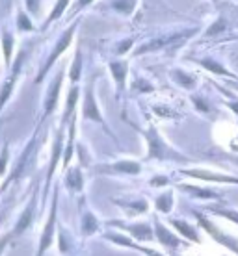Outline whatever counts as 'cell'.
Instances as JSON below:
<instances>
[{
    "label": "cell",
    "mask_w": 238,
    "mask_h": 256,
    "mask_svg": "<svg viewBox=\"0 0 238 256\" xmlns=\"http://www.w3.org/2000/svg\"><path fill=\"white\" fill-rule=\"evenodd\" d=\"M214 2H216V0H214Z\"/></svg>",
    "instance_id": "obj_39"
},
{
    "label": "cell",
    "mask_w": 238,
    "mask_h": 256,
    "mask_svg": "<svg viewBox=\"0 0 238 256\" xmlns=\"http://www.w3.org/2000/svg\"><path fill=\"white\" fill-rule=\"evenodd\" d=\"M69 80L77 86L82 80V48L80 46H77V52H75V60H73L71 69H69Z\"/></svg>",
    "instance_id": "obj_23"
},
{
    "label": "cell",
    "mask_w": 238,
    "mask_h": 256,
    "mask_svg": "<svg viewBox=\"0 0 238 256\" xmlns=\"http://www.w3.org/2000/svg\"><path fill=\"white\" fill-rule=\"evenodd\" d=\"M82 119H86V121H95L99 122L101 126L104 128V132L108 136H112L114 140H116V136L112 134L108 130V124H106V121L103 119V116H101V108L97 106V100H95V91H93V78H91L90 82H88V86H86V90H84V104H82ZM117 141V140H116Z\"/></svg>",
    "instance_id": "obj_3"
},
{
    "label": "cell",
    "mask_w": 238,
    "mask_h": 256,
    "mask_svg": "<svg viewBox=\"0 0 238 256\" xmlns=\"http://www.w3.org/2000/svg\"><path fill=\"white\" fill-rule=\"evenodd\" d=\"M179 173L186 174V176H192V178L208 180V182H219V184H238L236 176L214 173V171H206V169H180Z\"/></svg>",
    "instance_id": "obj_12"
},
{
    "label": "cell",
    "mask_w": 238,
    "mask_h": 256,
    "mask_svg": "<svg viewBox=\"0 0 238 256\" xmlns=\"http://www.w3.org/2000/svg\"><path fill=\"white\" fill-rule=\"evenodd\" d=\"M179 188L182 192H188L193 197H201V198H219L218 192H208V190H199L197 186H192V184H179Z\"/></svg>",
    "instance_id": "obj_28"
},
{
    "label": "cell",
    "mask_w": 238,
    "mask_h": 256,
    "mask_svg": "<svg viewBox=\"0 0 238 256\" xmlns=\"http://www.w3.org/2000/svg\"><path fill=\"white\" fill-rule=\"evenodd\" d=\"M64 132H65V128L60 126L58 134H56V140H54V145H52L51 166H49V173H47V182H45V195H47V192H49V188H51V180H52V174H54V169L58 166L60 154L64 150Z\"/></svg>",
    "instance_id": "obj_13"
},
{
    "label": "cell",
    "mask_w": 238,
    "mask_h": 256,
    "mask_svg": "<svg viewBox=\"0 0 238 256\" xmlns=\"http://www.w3.org/2000/svg\"><path fill=\"white\" fill-rule=\"evenodd\" d=\"M91 2H93V0H77V2H75V6L71 8V15H69V17L77 15V13L80 12V10H84L86 6H90Z\"/></svg>",
    "instance_id": "obj_34"
},
{
    "label": "cell",
    "mask_w": 238,
    "mask_h": 256,
    "mask_svg": "<svg viewBox=\"0 0 238 256\" xmlns=\"http://www.w3.org/2000/svg\"><path fill=\"white\" fill-rule=\"evenodd\" d=\"M208 210L216 214V216H221V218L229 219V221H234L238 224V212L229 210V208H216V206H208Z\"/></svg>",
    "instance_id": "obj_32"
},
{
    "label": "cell",
    "mask_w": 238,
    "mask_h": 256,
    "mask_svg": "<svg viewBox=\"0 0 238 256\" xmlns=\"http://www.w3.org/2000/svg\"><path fill=\"white\" fill-rule=\"evenodd\" d=\"M58 190L54 192V200H52V208L51 214H49V219H47L45 226H43V232H41V238H39V244H38V252L36 256H45L47 250L52 247V242H54V234H56V228H58Z\"/></svg>",
    "instance_id": "obj_5"
},
{
    "label": "cell",
    "mask_w": 238,
    "mask_h": 256,
    "mask_svg": "<svg viewBox=\"0 0 238 256\" xmlns=\"http://www.w3.org/2000/svg\"><path fill=\"white\" fill-rule=\"evenodd\" d=\"M108 69L112 72V76L116 80L117 95H121L125 90V82H127V72H129V64L125 60H114L108 64Z\"/></svg>",
    "instance_id": "obj_15"
},
{
    "label": "cell",
    "mask_w": 238,
    "mask_h": 256,
    "mask_svg": "<svg viewBox=\"0 0 238 256\" xmlns=\"http://www.w3.org/2000/svg\"><path fill=\"white\" fill-rule=\"evenodd\" d=\"M155 208L164 212V214H169L171 208H173V192H171V190H166L164 193H160V195L155 198Z\"/></svg>",
    "instance_id": "obj_26"
},
{
    "label": "cell",
    "mask_w": 238,
    "mask_h": 256,
    "mask_svg": "<svg viewBox=\"0 0 238 256\" xmlns=\"http://www.w3.org/2000/svg\"><path fill=\"white\" fill-rule=\"evenodd\" d=\"M95 171L99 174H140L142 173V164L134 160H119L114 164H101L95 166Z\"/></svg>",
    "instance_id": "obj_7"
},
{
    "label": "cell",
    "mask_w": 238,
    "mask_h": 256,
    "mask_svg": "<svg viewBox=\"0 0 238 256\" xmlns=\"http://www.w3.org/2000/svg\"><path fill=\"white\" fill-rule=\"evenodd\" d=\"M8 154H10V148H8V145H4V147H2V150H0V176L6 173Z\"/></svg>",
    "instance_id": "obj_33"
},
{
    "label": "cell",
    "mask_w": 238,
    "mask_h": 256,
    "mask_svg": "<svg viewBox=\"0 0 238 256\" xmlns=\"http://www.w3.org/2000/svg\"><path fill=\"white\" fill-rule=\"evenodd\" d=\"M153 186H160V184H167V178H153L151 180Z\"/></svg>",
    "instance_id": "obj_37"
},
{
    "label": "cell",
    "mask_w": 238,
    "mask_h": 256,
    "mask_svg": "<svg viewBox=\"0 0 238 256\" xmlns=\"http://www.w3.org/2000/svg\"><path fill=\"white\" fill-rule=\"evenodd\" d=\"M234 88H236V90H238V86H234Z\"/></svg>",
    "instance_id": "obj_38"
},
{
    "label": "cell",
    "mask_w": 238,
    "mask_h": 256,
    "mask_svg": "<svg viewBox=\"0 0 238 256\" xmlns=\"http://www.w3.org/2000/svg\"><path fill=\"white\" fill-rule=\"evenodd\" d=\"M2 48H4V62L8 67L13 64V34L8 28H2Z\"/></svg>",
    "instance_id": "obj_25"
},
{
    "label": "cell",
    "mask_w": 238,
    "mask_h": 256,
    "mask_svg": "<svg viewBox=\"0 0 238 256\" xmlns=\"http://www.w3.org/2000/svg\"><path fill=\"white\" fill-rule=\"evenodd\" d=\"M80 228H82V234L84 236H91V234H95L99 230V219L95 218V214L93 212H86L82 216V221H80Z\"/></svg>",
    "instance_id": "obj_22"
},
{
    "label": "cell",
    "mask_w": 238,
    "mask_h": 256,
    "mask_svg": "<svg viewBox=\"0 0 238 256\" xmlns=\"http://www.w3.org/2000/svg\"><path fill=\"white\" fill-rule=\"evenodd\" d=\"M195 64H199L203 69L210 70L214 74H219V76H231L232 78V72L231 70H227L225 67L218 62H214L212 58H203V60H195Z\"/></svg>",
    "instance_id": "obj_21"
},
{
    "label": "cell",
    "mask_w": 238,
    "mask_h": 256,
    "mask_svg": "<svg viewBox=\"0 0 238 256\" xmlns=\"http://www.w3.org/2000/svg\"><path fill=\"white\" fill-rule=\"evenodd\" d=\"M195 216H197V221H199L201 226H203V228L208 232V236L214 238V240H216L219 245H223V247H227V249L234 250V252L238 254V240H236V238L223 234V232L219 230V228H216V226H214V224L210 223L208 219L203 218V216H201V214H197V212H195Z\"/></svg>",
    "instance_id": "obj_9"
},
{
    "label": "cell",
    "mask_w": 238,
    "mask_h": 256,
    "mask_svg": "<svg viewBox=\"0 0 238 256\" xmlns=\"http://www.w3.org/2000/svg\"><path fill=\"white\" fill-rule=\"evenodd\" d=\"M169 76L173 78V82L179 84L180 88H188V90H192L193 86H195V82H197L193 74H190V72H186V70H180V69L171 70Z\"/></svg>",
    "instance_id": "obj_24"
},
{
    "label": "cell",
    "mask_w": 238,
    "mask_h": 256,
    "mask_svg": "<svg viewBox=\"0 0 238 256\" xmlns=\"http://www.w3.org/2000/svg\"><path fill=\"white\" fill-rule=\"evenodd\" d=\"M169 223L173 224L175 228L184 236V240H190V242H193V244H199V234H197V230L193 228L192 224L184 223V221H179V219H169Z\"/></svg>",
    "instance_id": "obj_20"
},
{
    "label": "cell",
    "mask_w": 238,
    "mask_h": 256,
    "mask_svg": "<svg viewBox=\"0 0 238 256\" xmlns=\"http://www.w3.org/2000/svg\"><path fill=\"white\" fill-rule=\"evenodd\" d=\"M112 10H116L121 15H132V12L136 10L138 0H110L108 2Z\"/></svg>",
    "instance_id": "obj_27"
},
{
    "label": "cell",
    "mask_w": 238,
    "mask_h": 256,
    "mask_svg": "<svg viewBox=\"0 0 238 256\" xmlns=\"http://www.w3.org/2000/svg\"><path fill=\"white\" fill-rule=\"evenodd\" d=\"M17 30L19 32H34L36 30V26L32 24V20H30V13L25 12V10H17Z\"/></svg>",
    "instance_id": "obj_30"
},
{
    "label": "cell",
    "mask_w": 238,
    "mask_h": 256,
    "mask_svg": "<svg viewBox=\"0 0 238 256\" xmlns=\"http://www.w3.org/2000/svg\"><path fill=\"white\" fill-rule=\"evenodd\" d=\"M26 58H28V48H21V52L17 54V58L13 60L12 67H10V76L6 78V82L2 84V88H0V112L6 106L8 98L12 96L13 90H15V84L19 80V74H21V70H23V65H25Z\"/></svg>",
    "instance_id": "obj_4"
},
{
    "label": "cell",
    "mask_w": 238,
    "mask_h": 256,
    "mask_svg": "<svg viewBox=\"0 0 238 256\" xmlns=\"http://www.w3.org/2000/svg\"><path fill=\"white\" fill-rule=\"evenodd\" d=\"M114 226H121L125 232H129L130 236L134 238V240H142V242H151L153 238H155V234H153V228L149 226L147 223H134V224H127V223H117V221H114Z\"/></svg>",
    "instance_id": "obj_14"
},
{
    "label": "cell",
    "mask_w": 238,
    "mask_h": 256,
    "mask_svg": "<svg viewBox=\"0 0 238 256\" xmlns=\"http://www.w3.org/2000/svg\"><path fill=\"white\" fill-rule=\"evenodd\" d=\"M67 4H69V0H56V4H54V8H52L51 15H49V17H47V20L43 22V30L51 26L52 20H58L60 17L64 15L65 10H67Z\"/></svg>",
    "instance_id": "obj_29"
},
{
    "label": "cell",
    "mask_w": 238,
    "mask_h": 256,
    "mask_svg": "<svg viewBox=\"0 0 238 256\" xmlns=\"http://www.w3.org/2000/svg\"><path fill=\"white\" fill-rule=\"evenodd\" d=\"M65 186L71 192H82L84 188V174L80 173V167H71L65 171Z\"/></svg>",
    "instance_id": "obj_18"
},
{
    "label": "cell",
    "mask_w": 238,
    "mask_h": 256,
    "mask_svg": "<svg viewBox=\"0 0 238 256\" xmlns=\"http://www.w3.org/2000/svg\"><path fill=\"white\" fill-rule=\"evenodd\" d=\"M104 240H110L112 244H117V245H121V247H129V249H134V250H140V252H143V254H147V256H164L160 254V252H156V250L153 249H149V247H140L138 244H134L130 238L127 236H121V234H104Z\"/></svg>",
    "instance_id": "obj_16"
},
{
    "label": "cell",
    "mask_w": 238,
    "mask_h": 256,
    "mask_svg": "<svg viewBox=\"0 0 238 256\" xmlns=\"http://www.w3.org/2000/svg\"><path fill=\"white\" fill-rule=\"evenodd\" d=\"M25 6L30 15H36L39 12V0H25Z\"/></svg>",
    "instance_id": "obj_35"
},
{
    "label": "cell",
    "mask_w": 238,
    "mask_h": 256,
    "mask_svg": "<svg viewBox=\"0 0 238 256\" xmlns=\"http://www.w3.org/2000/svg\"><path fill=\"white\" fill-rule=\"evenodd\" d=\"M78 28V22H73L69 28H65L64 32L60 34V38L56 39V45H54V48L51 50V54L47 56L45 64H43V67H41V70L38 72V76H36V84H41L43 80H45V76L49 74V70L52 69V65L58 62V58L62 56V52L67 50V46L71 45L73 38H75V32H77Z\"/></svg>",
    "instance_id": "obj_2"
},
{
    "label": "cell",
    "mask_w": 238,
    "mask_h": 256,
    "mask_svg": "<svg viewBox=\"0 0 238 256\" xmlns=\"http://www.w3.org/2000/svg\"><path fill=\"white\" fill-rule=\"evenodd\" d=\"M12 238H13V232H10V234H6V236H2L0 238V256H2V252H4V249L8 247V244L12 242Z\"/></svg>",
    "instance_id": "obj_36"
},
{
    "label": "cell",
    "mask_w": 238,
    "mask_h": 256,
    "mask_svg": "<svg viewBox=\"0 0 238 256\" xmlns=\"http://www.w3.org/2000/svg\"><path fill=\"white\" fill-rule=\"evenodd\" d=\"M75 124H77V114L71 117V121H69V140H67V147H65L64 150V167H67L69 164H71V158H73V150H75V132H77V128H75Z\"/></svg>",
    "instance_id": "obj_19"
},
{
    "label": "cell",
    "mask_w": 238,
    "mask_h": 256,
    "mask_svg": "<svg viewBox=\"0 0 238 256\" xmlns=\"http://www.w3.org/2000/svg\"><path fill=\"white\" fill-rule=\"evenodd\" d=\"M155 236H156V240H158V244H160L162 247H166V249H180L182 245L188 247V240H180V238H177L175 234H171V232L162 224L160 219H156V218H155Z\"/></svg>",
    "instance_id": "obj_11"
},
{
    "label": "cell",
    "mask_w": 238,
    "mask_h": 256,
    "mask_svg": "<svg viewBox=\"0 0 238 256\" xmlns=\"http://www.w3.org/2000/svg\"><path fill=\"white\" fill-rule=\"evenodd\" d=\"M36 204H38V190L32 193V197H30L25 210L21 212L19 219H17V223H15V226H13V230H12L13 236H21V234L32 224L34 216H36Z\"/></svg>",
    "instance_id": "obj_10"
},
{
    "label": "cell",
    "mask_w": 238,
    "mask_h": 256,
    "mask_svg": "<svg viewBox=\"0 0 238 256\" xmlns=\"http://www.w3.org/2000/svg\"><path fill=\"white\" fill-rule=\"evenodd\" d=\"M193 34H197V28H192V30H186V32L171 34V36H166V38H160V39H153V41L145 43L143 46H138L134 50V54L136 56H142V54H147V52L160 50L164 46H169V45H173V43H179V41H184V39L192 38Z\"/></svg>",
    "instance_id": "obj_6"
},
{
    "label": "cell",
    "mask_w": 238,
    "mask_h": 256,
    "mask_svg": "<svg viewBox=\"0 0 238 256\" xmlns=\"http://www.w3.org/2000/svg\"><path fill=\"white\" fill-rule=\"evenodd\" d=\"M64 76H65V69H60L58 72H56L54 80L51 82V86H49L45 100H43V117H41V121H45L51 114H54V110L58 106V96H60V90H62Z\"/></svg>",
    "instance_id": "obj_8"
},
{
    "label": "cell",
    "mask_w": 238,
    "mask_h": 256,
    "mask_svg": "<svg viewBox=\"0 0 238 256\" xmlns=\"http://www.w3.org/2000/svg\"><path fill=\"white\" fill-rule=\"evenodd\" d=\"M116 204L123 206L125 210H127V208H134V214H132V216L142 214V212H147V202H145V198H142V200H134V202H121V200H116Z\"/></svg>",
    "instance_id": "obj_31"
},
{
    "label": "cell",
    "mask_w": 238,
    "mask_h": 256,
    "mask_svg": "<svg viewBox=\"0 0 238 256\" xmlns=\"http://www.w3.org/2000/svg\"><path fill=\"white\" fill-rule=\"evenodd\" d=\"M140 134L143 136V140L147 141V160H175V162H188V156L182 152L175 150L171 145H167L166 141L162 140V136L158 134L153 124H149L147 130H140Z\"/></svg>",
    "instance_id": "obj_1"
},
{
    "label": "cell",
    "mask_w": 238,
    "mask_h": 256,
    "mask_svg": "<svg viewBox=\"0 0 238 256\" xmlns=\"http://www.w3.org/2000/svg\"><path fill=\"white\" fill-rule=\"evenodd\" d=\"M78 95H80V88L77 84H73L69 93H67V102H65V110H64V116H62V121H60V126L67 124V121H71V117L75 116V106H77Z\"/></svg>",
    "instance_id": "obj_17"
}]
</instances>
